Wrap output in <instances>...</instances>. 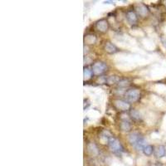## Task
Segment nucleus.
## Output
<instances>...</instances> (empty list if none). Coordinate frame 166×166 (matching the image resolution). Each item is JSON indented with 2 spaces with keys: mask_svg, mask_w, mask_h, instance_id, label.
<instances>
[{
  "mask_svg": "<svg viewBox=\"0 0 166 166\" xmlns=\"http://www.w3.org/2000/svg\"><path fill=\"white\" fill-rule=\"evenodd\" d=\"M107 70V66L106 64L103 62H101V61H97L94 64L92 65V68H91V71H92L93 75L95 76H100L106 71Z\"/></svg>",
  "mask_w": 166,
  "mask_h": 166,
  "instance_id": "obj_3",
  "label": "nucleus"
},
{
  "mask_svg": "<svg viewBox=\"0 0 166 166\" xmlns=\"http://www.w3.org/2000/svg\"><path fill=\"white\" fill-rule=\"evenodd\" d=\"M96 28L99 32L101 33H106L109 28V24L106 19L99 20L98 22H96Z\"/></svg>",
  "mask_w": 166,
  "mask_h": 166,
  "instance_id": "obj_5",
  "label": "nucleus"
},
{
  "mask_svg": "<svg viewBox=\"0 0 166 166\" xmlns=\"http://www.w3.org/2000/svg\"><path fill=\"white\" fill-rule=\"evenodd\" d=\"M162 42H164V45L165 46V48H166V38H162Z\"/></svg>",
  "mask_w": 166,
  "mask_h": 166,
  "instance_id": "obj_19",
  "label": "nucleus"
},
{
  "mask_svg": "<svg viewBox=\"0 0 166 166\" xmlns=\"http://www.w3.org/2000/svg\"><path fill=\"white\" fill-rule=\"evenodd\" d=\"M136 13L140 16H141V17H145L149 14V9H148V8L145 4L141 3V4H139L136 7Z\"/></svg>",
  "mask_w": 166,
  "mask_h": 166,
  "instance_id": "obj_10",
  "label": "nucleus"
},
{
  "mask_svg": "<svg viewBox=\"0 0 166 166\" xmlns=\"http://www.w3.org/2000/svg\"><path fill=\"white\" fill-rule=\"evenodd\" d=\"M120 81L117 76H109L108 78L106 79V82L110 84H114V83H118V82Z\"/></svg>",
  "mask_w": 166,
  "mask_h": 166,
  "instance_id": "obj_18",
  "label": "nucleus"
},
{
  "mask_svg": "<svg viewBox=\"0 0 166 166\" xmlns=\"http://www.w3.org/2000/svg\"><path fill=\"white\" fill-rule=\"evenodd\" d=\"M114 106L117 110H122V111H126L130 108V105L129 102L126 101H123V100H115Z\"/></svg>",
  "mask_w": 166,
  "mask_h": 166,
  "instance_id": "obj_4",
  "label": "nucleus"
},
{
  "mask_svg": "<svg viewBox=\"0 0 166 166\" xmlns=\"http://www.w3.org/2000/svg\"><path fill=\"white\" fill-rule=\"evenodd\" d=\"M129 115L131 116V118L133 120H135V121H141L142 120V115L140 112H139L137 110H135V109H133V110H130V112H129Z\"/></svg>",
  "mask_w": 166,
  "mask_h": 166,
  "instance_id": "obj_13",
  "label": "nucleus"
},
{
  "mask_svg": "<svg viewBox=\"0 0 166 166\" xmlns=\"http://www.w3.org/2000/svg\"><path fill=\"white\" fill-rule=\"evenodd\" d=\"M154 152H155L154 147H153L152 145H146L143 149V153L146 155V156H150Z\"/></svg>",
  "mask_w": 166,
  "mask_h": 166,
  "instance_id": "obj_14",
  "label": "nucleus"
},
{
  "mask_svg": "<svg viewBox=\"0 0 166 166\" xmlns=\"http://www.w3.org/2000/svg\"><path fill=\"white\" fill-rule=\"evenodd\" d=\"M107 143H108V146L110 148V151L113 154H115L116 155H121L122 153L124 152V147H123V145L114 136L111 137Z\"/></svg>",
  "mask_w": 166,
  "mask_h": 166,
  "instance_id": "obj_1",
  "label": "nucleus"
},
{
  "mask_svg": "<svg viewBox=\"0 0 166 166\" xmlns=\"http://www.w3.org/2000/svg\"><path fill=\"white\" fill-rule=\"evenodd\" d=\"M85 41L87 44H94L96 41V37L93 34H88L87 37H85Z\"/></svg>",
  "mask_w": 166,
  "mask_h": 166,
  "instance_id": "obj_15",
  "label": "nucleus"
},
{
  "mask_svg": "<svg viewBox=\"0 0 166 166\" xmlns=\"http://www.w3.org/2000/svg\"><path fill=\"white\" fill-rule=\"evenodd\" d=\"M120 129L124 132H128L131 129V125L128 121H123L120 125Z\"/></svg>",
  "mask_w": 166,
  "mask_h": 166,
  "instance_id": "obj_12",
  "label": "nucleus"
},
{
  "mask_svg": "<svg viewBox=\"0 0 166 166\" xmlns=\"http://www.w3.org/2000/svg\"><path fill=\"white\" fill-rule=\"evenodd\" d=\"M125 98L129 103H135L141 98V91L137 88H130L125 93Z\"/></svg>",
  "mask_w": 166,
  "mask_h": 166,
  "instance_id": "obj_2",
  "label": "nucleus"
},
{
  "mask_svg": "<svg viewBox=\"0 0 166 166\" xmlns=\"http://www.w3.org/2000/svg\"><path fill=\"white\" fill-rule=\"evenodd\" d=\"M125 17L128 21V23L129 24H135L137 23V20H138V17H137V14L133 10H129L126 12L125 14Z\"/></svg>",
  "mask_w": 166,
  "mask_h": 166,
  "instance_id": "obj_7",
  "label": "nucleus"
},
{
  "mask_svg": "<svg viewBox=\"0 0 166 166\" xmlns=\"http://www.w3.org/2000/svg\"><path fill=\"white\" fill-rule=\"evenodd\" d=\"M87 149L88 153L93 157H96L100 154V150H99L97 145L95 143H92V142H90V143L87 144Z\"/></svg>",
  "mask_w": 166,
  "mask_h": 166,
  "instance_id": "obj_6",
  "label": "nucleus"
},
{
  "mask_svg": "<svg viewBox=\"0 0 166 166\" xmlns=\"http://www.w3.org/2000/svg\"><path fill=\"white\" fill-rule=\"evenodd\" d=\"M119 87H126L129 85V81L128 79H121L117 83Z\"/></svg>",
  "mask_w": 166,
  "mask_h": 166,
  "instance_id": "obj_17",
  "label": "nucleus"
},
{
  "mask_svg": "<svg viewBox=\"0 0 166 166\" xmlns=\"http://www.w3.org/2000/svg\"><path fill=\"white\" fill-rule=\"evenodd\" d=\"M160 166H161V165H160Z\"/></svg>",
  "mask_w": 166,
  "mask_h": 166,
  "instance_id": "obj_20",
  "label": "nucleus"
},
{
  "mask_svg": "<svg viewBox=\"0 0 166 166\" xmlns=\"http://www.w3.org/2000/svg\"><path fill=\"white\" fill-rule=\"evenodd\" d=\"M142 137H143V136L140 135L139 133H132V134H130V135H129V142L133 147H135Z\"/></svg>",
  "mask_w": 166,
  "mask_h": 166,
  "instance_id": "obj_8",
  "label": "nucleus"
},
{
  "mask_svg": "<svg viewBox=\"0 0 166 166\" xmlns=\"http://www.w3.org/2000/svg\"><path fill=\"white\" fill-rule=\"evenodd\" d=\"M105 51L109 54H115L119 51V49L115 45H114L112 42H106L104 46Z\"/></svg>",
  "mask_w": 166,
  "mask_h": 166,
  "instance_id": "obj_9",
  "label": "nucleus"
},
{
  "mask_svg": "<svg viewBox=\"0 0 166 166\" xmlns=\"http://www.w3.org/2000/svg\"><path fill=\"white\" fill-rule=\"evenodd\" d=\"M155 155L157 158H162L164 156H165L166 155V149L164 145H159L156 147V149H155Z\"/></svg>",
  "mask_w": 166,
  "mask_h": 166,
  "instance_id": "obj_11",
  "label": "nucleus"
},
{
  "mask_svg": "<svg viewBox=\"0 0 166 166\" xmlns=\"http://www.w3.org/2000/svg\"><path fill=\"white\" fill-rule=\"evenodd\" d=\"M83 75H84V80H89V79L91 77V76L93 75L92 71L91 70L90 68H84V71H83Z\"/></svg>",
  "mask_w": 166,
  "mask_h": 166,
  "instance_id": "obj_16",
  "label": "nucleus"
}]
</instances>
